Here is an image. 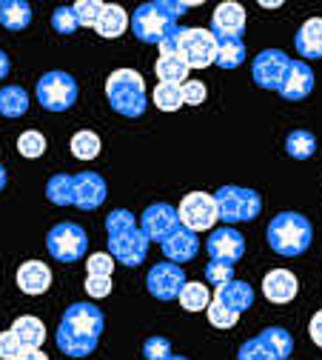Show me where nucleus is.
Here are the masks:
<instances>
[{
    "instance_id": "de8ad7c7",
    "label": "nucleus",
    "mask_w": 322,
    "mask_h": 360,
    "mask_svg": "<svg viewBox=\"0 0 322 360\" xmlns=\"http://www.w3.org/2000/svg\"><path fill=\"white\" fill-rule=\"evenodd\" d=\"M15 360H49V357H46V352H40V349H23L20 357H15Z\"/></svg>"
},
{
    "instance_id": "a19ab883",
    "label": "nucleus",
    "mask_w": 322,
    "mask_h": 360,
    "mask_svg": "<svg viewBox=\"0 0 322 360\" xmlns=\"http://www.w3.org/2000/svg\"><path fill=\"white\" fill-rule=\"evenodd\" d=\"M208 95V89L203 80H186L182 83V103H189V106H200Z\"/></svg>"
},
{
    "instance_id": "49530a36",
    "label": "nucleus",
    "mask_w": 322,
    "mask_h": 360,
    "mask_svg": "<svg viewBox=\"0 0 322 360\" xmlns=\"http://www.w3.org/2000/svg\"><path fill=\"white\" fill-rule=\"evenodd\" d=\"M308 335H311V340L322 349V309L311 318V323H308Z\"/></svg>"
},
{
    "instance_id": "cd10ccee",
    "label": "nucleus",
    "mask_w": 322,
    "mask_h": 360,
    "mask_svg": "<svg viewBox=\"0 0 322 360\" xmlns=\"http://www.w3.org/2000/svg\"><path fill=\"white\" fill-rule=\"evenodd\" d=\"M29 109V95L23 86H4L0 89V115L15 120V117H23Z\"/></svg>"
},
{
    "instance_id": "f704fd0d",
    "label": "nucleus",
    "mask_w": 322,
    "mask_h": 360,
    "mask_svg": "<svg viewBox=\"0 0 322 360\" xmlns=\"http://www.w3.org/2000/svg\"><path fill=\"white\" fill-rule=\"evenodd\" d=\"M206 314H208V323H211L214 329H234L237 321H240V314L232 311L228 306H222L220 300H211L208 309H206Z\"/></svg>"
},
{
    "instance_id": "7c9ffc66",
    "label": "nucleus",
    "mask_w": 322,
    "mask_h": 360,
    "mask_svg": "<svg viewBox=\"0 0 322 360\" xmlns=\"http://www.w3.org/2000/svg\"><path fill=\"white\" fill-rule=\"evenodd\" d=\"M46 198L55 206H74V184L72 174H55L49 184H46Z\"/></svg>"
},
{
    "instance_id": "ea45409f",
    "label": "nucleus",
    "mask_w": 322,
    "mask_h": 360,
    "mask_svg": "<svg viewBox=\"0 0 322 360\" xmlns=\"http://www.w3.org/2000/svg\"><path fill=\"white\" fill-rule=\"evenodd\" d=\"M52 29L58 32V34H74L80 26H77V18H74V12H72V6H60V9H55V15H52Z\"/></svg>"
},
{
    "instance_id": "603ef678",
    "label": "nucleus",
    "mask_w": 322,
    "mask_h": 360,
    "mask_svg": "<svg viewBox=\"0 0 322 360\" xmlns=\"http://www.w3.org/2000/svg\"><path fill=\"white\" fill-rule=\"evenodd\" d=\"M288 360H291V357H288Z\"/></svg>"
},
{
    "instance_id": "37998d69",
    "label": "nucleus",
    "mask_w": 322,
    "mask_h": 360,
    "mask_svg": "<svg viewBox=\"0 0 322 360\" xmlns=\"http://www.w3.org/2000/svg\"><path fill=\"white\" fill-rule=\"evenodd\" d=\"M23 352V343L18 340V335L9 329V332H0V360H15L20 357Z\"/></svg>"
},
{
    "instance_id": "6ab92c4d",
    "label": "nucleus",
    "mask_w": 322,
    "mask_h": 360,
    "mask_svg": "<svg viewBox=\"0 0 322 360\" xmlns=\"http://www.w3.org/2000/svg\"><path fill=\"white\" fill-rule=\"evenodd\" d=\"M300 292V283H297V275L288 272V269H274L262 278V295L271 300V303H291Z\"/></svg>"
},
{
    "instance_id": "c9c22d12",
    "label": "nucleus",
    "mask_w": 322,
    "mask_h": 360,
    "mask_svg": "<svg viewBox=\"0 0 322 360\" xmlns=\"http://www.w3.org/2000/svg\"><path fill=\"white\" fill-rule=\"evenodd\" d=\"M74 18H77V26H95L100 12H103V4L100 0H77V4L72 6Z\"/></svg>"
},
{
    "instance_id": "79ce46f5",
    "label": "nucleus",
    "mask_w": 322,
    "mask_h": 360,
    "mask_svg": "<svg viewBox=\"0 0 322 360\" xmlns=\"http://www.w3.org/2000/svg\"><path fill=\"white\" fill-rule=\"evenodd\" d=\"M237 360H274V354H271L257 338H251V340H246V343L240 346Z\"/></svg>"
},
{
    "instance_id": "2f4dec72",
    "label": "nucleus",
    "mask_w": 322,
    "mask_h": 360,
    "mask_svg": "<svg viewBox=\"0 0 322 360\" xmlns=\"http://www.w3.org/2000/svg\"><path fill=\"white\" fill-rule=\"evenodd\" d=\"M180 306L186 309V311H203V309H208V303H211V295H208V289H206V283H189L186 281V286H182V292H180Z\"/></svg>"
},
{
    "instance_id": "c756f323",
    "label": "nucleus",
    "mask_w": 322,
    "mask_h": 360,
    "mask_svg": "<svg viewBox=\"0 0 322 360\" xmlns=\"http://www.w3.org/2000/svg\"><path fill=\"white\" fill-rule=\"evenodd\" d=\"M246 60V43L243 40H217V66L220 69H237Z\"/></svg>"
},
{
    "instance_id": "6e6552de",
    "label": "nucleus",
    "mask_w": 322,
    "mask_h": 360,
    "mask_svg": "<svg viewBox=\"0 0 322 360\" xmlns=\"http://www.w3.org/2000/svg\"><path fill=\"white\" fill-rule=\"evenodd\" d=\"M177 55L189 69H206L217 60V37L208 29H180Z\"/></svg>"
},
{
    "instance_id": "f8f14e48",
    "label": "nucleus",
    "mask_w": 322,
    "mask_h": 360,
    "mask_svg": "<svg viewBox=\"0 0 322 360\" xmlns=\"http://www.w3.org/2000/svg\"><path fill=\"white\" fill-rule=\"evenodd\" d=\"M288 66H291V58H288L286 52H280V49H265V52H260V55L254 58V63H251L254 83H257L260 89H274V92H277L280 83H283V77H286V72H288Z\"/></svg>"
},
{
    "instance_id": "393cba45",
    "label": "nucleus",
    "mask_w": 322,
    "mask_h": 360,
    "mask_svg": "<svg viewBox=\"0 0 322 360\" xmlns=\"http://www.w3.org/2000/svg\"><path fill=\"white\" fill-rule=\"evenodd\" d=\"M32 23V6L26 0H6L0 4V26L9 32H23Z\"/></svg>"
},
{
    "instance_id": "9d476101",
    "label": "nucleus",
    "mask_w": 322,
    "mask_h": 360,
    "mask_svg": "<svg viewBox=\"0 0 322 360\" xmlns=\"http://www.w3.org/2000/svg\"><path fill=\"white\" fill-rule=\"evenodd\" d=\"M177 217H180V226H186L192 232L214 229V223L220 220L214 195H208V192H189L186 198H182L180 209H177Z\"/></svg>"
},
{
    "instance_id": "1a4fd4ad",
    "label": "nucleus",
    "mask_w": 322,
    "mask_h": 360,
    "mask_svg": "<svg viewBox=\"0 0 322 360\" xmlns=\"http://www.w3.org/2000/svg\"><path fill=\"white\" fill-rule=\"evenodd\" d=\"M49 255L60 263H77L80 257H86L88 252V235L77 223H58V226L46 238Z\"/></svg>"
},
{
    "instance_id": "bb28decb",
    "label": "nucleus",
    "mask_w": 322,
    "mask_h": 360,
    "mask_svg": "<svg viewBox=\"0 0 322 360\" xmlns=\"http://www.w3.org/2000/svg\"><path fill=\"white\" fill-rule=\"evenodd\" d=\"M154 72H157V77H160V83H174V86H182L189 80V66H186V60H182L180 55H160L157 58V66H154Z\"/></svg>"
},
{
    "instance_id": "5701e85b",
    "label": "nucleus",
    "mask_w": 322,
    "mask_h": 360,
    "mask_svg": "<svg viewBox=\"0 0 322 360\" xmlns=\"http://www.w3.org/2000/svg\"><path fill=\"white\" fill-rule=\"evenodd\" d=\"M257 340L274 354V360H288L291 352H294V338H291V332L283 329V326H268V329H262V332L257 335Z\"/></svg>"
},
{
    "instance_id": "3c124183",
    "label": "nucleus",
    "mask_w": 322,
    "mask_h": 360,
    "mask_svg": "<svg viewBox=\"0 0 322 360\" xmlns=\"http://www.w3.org/2000/svg\"><path fill=\"white\" fill-rule=\"evenodd\" d=\"M166 360H189V357H182V354H168Z\"/></svg>"
},
{
    "instance_id": "e433bc0d",
    "label": "nucleus",
    "mask_w": 322,
    "mask_h": 360,
    "mask_svg": "<svg viewBox=\"0 0 322 360\" xmlns=\"http://www.w3.org/2000/svg\"><path fill=\"white\" fill-rule=\"evenodd\" d=\"M18 152L23 155V158H40L43 152H46V138H43V134L40 131H23L20 134V138H18Z\"/></svg>"
},
{
    "instance_id": "58836bf2",
    "label": "nucleus",
    "mask_w": 322,
    "mask_h": 360,
    "mask_svg": "<svg viewBox=\"0 0 322 360\" xmlns=\"http://www.w3.org/2000/svg\"><path fill=\"white\" fill-rule=\"evenodd\" d=\"M86 269H88V275L112 278V272H114V257H112L109 252H95V255L86 260Z\"/></svg>"
},
{
    "instance_id": "a18cd8bd",
    "label": "nucleus",
    "mask_w": 322,
    "mask_h": 360,
    "mask_svg": "<svg viewBox=\"0 0 322 360\" xmlns=\"http://www.w3.org/2000/svg\"><path fill=\"white\" fill-rule=\"evenodd\" d=\"M86 292H88V297H109V292H112V278L88 275V278H86Z\"/></svg>"
},
{
    "instance_id": "09e8293b",
    "label": "nucleus",
    "mask_w": 322,
    "mask_h": 360,
    "mask_svg": "<svg viewBox=\"0 0 322 360\" xmlns=\"http://www.w3.org/2000/svg\"><path fill=\"white\" fill-rule=\"evenodd\" d=\"M12 72V63H9V55L4 52V49H0V80H4L6 75Z\"/></svg>"
},
{
    "instance_id": "f257e3e1",
    "label": "nucleus",
    "mask_w": 322,
    "mask_h": 360,
    "mask_svg": "<svg viewBox=\"0 0 322 360\" xmlns=\"http://www.w3.org/2000/svg\"><path fill=\"white\" fill-rule=\"evenodd\" d=\"M103 326H106V318H103V311L95 303H83V300L72 303L63 311L58 335H55L58 349L66 357H88L91 352L98 349Z\"/></svg>"
},
{
    "instance_id": "b1692460",
    "label": "nucleus",
    "mask_w": 322,
    "mask_h": 360,
    "mask_svg": "<svg viewBox=\"0 0 322 360\" xmlns=\"http://www.w3.org/2000/svg\"><path fill=\"white\" fill-rule=\"evenodd\" d=\"M128 29V15L123 6H114V4H103V12L95 23V32L100 37H120L123 32Z\"/></svg>"
},
{
    "instance_id": "9b49d317",
    "label": "nucleus",
    "mask_w": 322,
    "mask_h": 360,
    "mask_svg": "<svg viewBox=\"0 0 322 360\" xmlns=\"http://www.w3.org/2000/svg\"><path fill=\"white\" fill-rule=\"evenodd\" d=\"M182 286H186V272L182 266L171 263V260H163L157 266L149 269V278H146V289L152 292V297L168 303V300H177Z\"/></svg>"
},
{
    "instance_id": "c85d7f7f",
    "label": "nucleus",
    "mask_w": 322,
    "mask_h": 360,
    "mask_svg": "<svg viewBox=\"0 0 322 360\" xmlns=\"http://www.w3.org/2000/svg\"><path fill=\"white\" fill-rule=\"evenodd\" d=\"M286 152H288L291 158H297V160H308V158H314V152H316V138H314V131H308V129H294L288 138H286Z\"/></svg>"
},
{
    "instance_id": "dca6fc26",
    "label": "nucleus",
    "mask_w": 322,
    "mask_h": 360,
    "mask_svg": "<svg viewBox=\"0 0 322 360\" xmlns=\"http://www.w3.org/2000/svg\"><path fill=\"white\" fill-rule=\"evenodd\" d=\"M217 40H243L246 32V9L240 4H220L208 29Z\"/></svg>"
},
{
    "instance_id": "aec40b11",
    "label": "nucleus",
    "mask_w": 322,
    "mask_h": 360,
    "mask_svg": "<svg viewBox=\"0 0 322 360\" xmlns=\"http://www.w3.org/2000/svg\"><path fill=\"white\" fill-rule=\"evenodd\" d=\"M52 286V269L46 266L43 260H26L18 269V289L23 295H46Z\"/></svg>"
},
{
    "instance_id": "20e7f679",
    "label": "nucleus",
    "mask_w": 322,
    "mask_h": 360,
    "mask_svg": "<svg viewBox=\"0 0 322 360\" xmlns=\"http://www.w3.org/2000/svg\"><path fill=\"white\" fill-rule=\"evenodd\" d=\"M268 246L283 255V257H300L308 252L311 240H314V226L311 220L300 212H280L274 214L268 229H265Z\"/></svg>"
},
{
    "instance_id": "0eeeda50",
    "label": "nucleus",
    "mask_w": 322,
    "mask_h": 360,
    "mask_svg": "<svg viewBox=\"0 0 322 360\" xmlns=\"http://www.w3.org/2000/svg\"><path fill=\"white\" fill-rule=\"evenodd\" d=\"M34 95L46 112H66L77 103L80 89L69 72H46L34 86Z\"/></svg>"
},
{
    "instance_id": "7ed1b4c3",
    "label": "nucleus",
    "mask_w": 322,
    "mask_h": 360,
    "mask_svg": "<svg viewBox=\"0 0 322 360\" xmlns=\"http://www.w3.org/2000/svg\"><path fill=\"white\" fill-rule=\"evenodd\" d=\"M192 6H194V4H177V0H154V4L137 6V12L131 15L128 26H131V32H134L137 40L160 46V43L177 29L180 15H186Z\"/></svg>"
},
{
    "instance_id": "f03ea898",
    "label": "nucleus",
    "mask_w": 322,
    "mask_h": 360,
    "mask_svg": "<svg viewBox=\"0 0 322 360\" xmlns=\"http://www.w3.org/2000/svg\"><path fill=\"white\" fill-rule=\"evenodd\" d=\"M109 255L123 266H140L149 257V238L137 226V217L128 209H114L106 214Z\"/></svg>"
},
{
    "instance_id": "72a5a7b5",
    "label": "nucleus",
    "mask_w": 322,
    "mask_h": 360,
    "mask_svg": "<svg viewBox=\"0 0 322 360\" xmlns=\"http://www.w3.org/2000/svg\"><path fill=\"white\" fill-rule=\"evenodd\" d=\"M154 106L160 112H177L182 106V86L157 83V89H154Z\"/></svg>"
},
{
    "instance_id": "4c0bfd02",
    "label": "nucleus",
    "mask_w": 322,
    "mask_h": 360,
    "mask_svg": "<svg viewBox=\"0 0 322 360\" xmlns=\"http://www.w3.org/2000/svg\"><path fill=\"white\" fill-rule=\"evenodd\" d=\"M206 281L211 286H225L228 281H234V263H222V260H211L206 266Z\"/></svg>"
},
{
    "instance_id": "423d86ee",
    "label": "nucleus",
    "mask_w": 322,
    "mask_h": 360,
    "mask_svg": "<svg viewBox=\"0 0 322 360\" xmlns=\"http://www.w3.org/2000/svg\"><path fill=\"white\" fill-rule=\"evenodd\" d=\"M214 203H217V214L225 226H232V223H248V220L260 217V212H262L260 192L246 189V186H220L214 195Z\"/></svg>"
},
{
    "instance_id": "a878e982",
    "label": "nucleus",
    "mask_w": 322,
    "mask_h": 360,
    "mask_svg": "<svg viewBox=\"0 0 322 360\" xmlns=\"http://www.w3.org/2000/svg\"><path fill=\"white\" fill-rule=\"evenodd\" d=\"M12 332L18 335V340L23 343V349H40L46 340V326L43 321H37L34 314H23L12 323Z\"/></svg>"
},
{
    "instance_id": "412c9836",
    "label": "nucleus",
    "mask_w": 322,
    "mask_h": 360,
    "mask_svg": "<svg viewBox=\"0 0 322 360\" xmlns=\"http://www.w3.org/2000/svg\"><path fill=\"white\" fill-rule=\"evenodd\" d=\"M294 46L305 60H319L322 58V18H311L297 29Z\"/></svg>"
},
{
    "instance_id": "a211bd4d",
    "label": "nucleus",
    "mask_w": 322,
    "mask_h": 360,
    "mask_svg": "<svg viewBox=\"0 0 322 360\" xmlns=\"http://www.w3.org/2000/svg\"><path fill=\"white\" fill-rule=\"evenodd\" d=\"M277 92L286 101H305L314 92V72H311V66L302 63V60H291V66H288V72H286V77H283Z\"/></svg>"
},
{
    "instance_id": "c03bdc74",
    "label": "nucleus",
    "mask_w": 322,
    "mask_h": 360,
    "mask_svg": "<svg viewBox=\"0 0 322 360\" xmlns=\"http://www.w3.org/2000/svg\"><path fill=\"white\" fill-rule=\"evenodd\" d=\"M171 354V343L166 338H149L143 343V357L146 360H166Z\"/></svg>"
},
{
    "instance_id": "39448f33",
    "label": "nucleus",
    "mask_w": 322,
    "mask_h": 360,
    "mask_svg": "<svg viewBox=\"0 0 322 360\" xmlns=\"http://www.w3.org/2000/svg\"><path fill=\"white\" fill-rule=\"evenodd\" d=\"M106 98L109 106L123 117H140L149 106L146 80L134 69H114L106 80Z\"/></svg>"
},
{
    "instance_id": "2eb2a0df",
    "label": "nucleus",
    "mask_w": 322,
    "mask_h": 360,
    "mask_svg": "<svg viewBox=\"0 0 322 360\" xmlns=\"http://www.w3.org/2000/svg\"><path fill=\"white\" fill-rule=\"evenodd\" d=\"M206 252L211 260H222V263H237L243 255H246V238L232 229V226H225V229H214L206 240Z\"/></svg>"
},
{
    "instance_id": "4be33fe9",
    "label": "nucleus",
    "mask_w": 322,
    "mask_h": 360,
    "mask_svg": "<svg viewBox=\"0 0 322 360\" xmlns=\"http://www.w3.org/2000/svg\"><path fill=\"white\" fill-rule=\"evenodd\" d=\"M214 300H220L222 306H228L232 311L243 314L246 309L254 306V289H251L246 281H237V278H234V281H228L225 286H217Z\"/></svg>"
},
{
    "instance_id": "8fccbe9b",
    "label": "nucleus",
    "mask_w": 322,
    "mask_h": 360,
    "mask_svg": "<svg viewBox=\"0 0 322 360\" xmlns=\"http://www.w3.org/2000/svg\"><path fill=\"white\" fill-rule=\"evenodd\" d=\"M6 180H9V174H6L4 163H0V192H4V189H6Z\"/></svg>"
},
{
    "instance_id": "ddd939ff",
    "label": "nucleus",
    "mask_w": 322,
    "mask_h": 360,
    "mask_svg": "<svg viewBox=\"0 0 322 360\" xmlns=\"http://www.w3.org/2000/svg\"><path fill=\"white\" fill-rule=\"evenodd\" d=\"M72 184H74V206L83 212H95L106 203V180L98 172H77L72 174Z\"/></svg>"
},
{
    "instance_id": "473e14b6",
    "label": "nucleus",
    "mask_w": 322,
    "mask_h": 360,
    "mask_svg": "<svg viewBox=\"0 0 322 360\" xmlns=\"http://www.w3.org/2000/svg\"><path fill=\"white\" fill-rule=\"evenodd\" d=\"M72 155L77 160H95L100 155V138H98L95 131H88V129L77 131L74 138H72Z\"/></svg>"
},
{
    "instance_id": "f3484780",
    "label": "nucleus",
    "mask_w": 322,
    "mask_h": 360,
    "mask_svg": "<svg viewBox=\"0 0 322 360\" xmlns=\"http://www.w3.org/2000/svg\"><path fill=\"white\" fill-rule=\"evenodd\" d=\"M163 255H166V260H171V263H189V260H194L197 257V252H200V238H197V232H192V229H186V226H177L163 243Z\"/></svg>"
},
{
    "instance_id": "4468645a",
    "label": "nucleus",
    "mask_w": 322,
    "mask_h": 360,
    "mask_svg": "<svg viewBox=\"0 0 322 360\" xmlns=\"http://www.w3.org/2000/svg\"><path fill=\"white\" fill-rule=\"evenodd\" d=\"M177 226H180V217H177V209L171 203H154L140 217V229L149 238V243L152 240L154 243H163Z\"/></svg>"
}]
</instances>
